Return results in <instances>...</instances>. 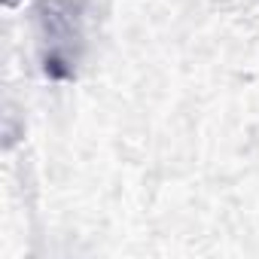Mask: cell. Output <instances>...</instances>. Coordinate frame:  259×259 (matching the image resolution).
<instances>
[]
</instances>
